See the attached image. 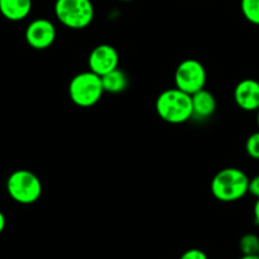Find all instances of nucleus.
<instances>
[{"label":"nucleus","mask_w":259,"mask_h":259,"mask_svg":"<svg viewBox=\"0 0 259 259\" xmlns=\"http://www.w3.org/2000/svg\"><path fill=\"white\" fill-rule=\"evenodd\" d=\"M244 18L254 26H259V0H240Z\"/></svg>","instance_id":"13"},{"label":"nucleus","mask_w":259,"mask_h":259,"mask_svg":"<svg viewBox=\"0 0 259 259\" xmlns=\"http://www.w3.org/2000/svg\"><path fill=\"white\" fill-rule=\"evenodd\" d=\"M258 255H259V251H258Z\"/></svg>","instance_id":"23"},{"label":"nucleus","mask_w":259,"mask_h":259,"mask_svg":"<svg viewBox=\"0 0 259 259\" xmlns=\"http://www.w3.org/2000/svg\"><path fill=\"white\" fill-rule=\"evenodd\" d=\"M253 213H254V221H255L256 225H259V198H256L255 203H254Z\"/></svg>","instance_id":"18"},{"label":"nucleus","mask_w":259,"mask_h":259,"mask_svg":"<svg viewBox=\"0 0 259 259\" xmlns=\"http://www.w3.org/2000/svg\"><path fill=\"white\" fill-rule=\"evenodd\" d=\"M155 111L166 123L181 124L192 118V97L178 88L165 89L156 98Z\"/></svg>","instance_id":"2"},{"label":"nucleus","mask_w":259,"mask_h":259,"mask_svg":"<svg viewBox=\"0 0 259 259\" xmlns=\"http://www.w3.org/2000/svg\"><path fill=\"white\" fill-rule=\"evenodd\" d=\"M248 193H250L253 197L259 198V174L249 179V187H248Z\"/></svg>","instance_id":"17"},{"label":"nucleus","mask_w":259,"mask_h":259,"mask_svg":"<svg viewBox=\"0 0 259 259\" xmlns=\"http://www.w3.org/2000/svg\"><path fill=\"white\" fill-rule=\"evenodd\" d=\"M256 124H258V128H259V109L256 111Z\"/></svg>","instance_id":"21"},{"label":"nucleus","mask_w":259,"mask_h":259,"mask_svg":"<svg viewBox=\"0 0 259 259\" xmlns=\"http://www.w3.org/2000/svg\"><path fill=\"white\" fill-rule=\"evenodd\" d=\"M192 117L198 119H207L215 113L216 99L207 89L192 94Z\"/></svg>","instance_id":"10"},{"label":"nucleus","mask_w":259,"mask_h":259,"mask_svg":"<svg viewBox=\"0 0 259 259\" xmlns=\"http://www.w3.org/2000/svg\"><path fill=\"white\" fill-rule=\"evenodd\" d=\"M249 177L239 168H224L211 181V193L221 202H235L248 193Z\"/></svg>","instance_id":"1"},{"label":"nucleus","mask_w":259,"mask_h":259,"mask_svg":"<svg viewBox=\"0 0 259 259\" xmlns=\"http://www.w3.org/2000/svg\"><path fill=\"white\" fill-rule=\"evenodd\" d=\"M7 191L12 200L17 203L32 205L41 198L42 183L33 171L18 169L8 177Z\"/></svg>","instance_id":"5"},{"label":"nucleus","mask_w":259,"mask_h":259,"mask_svg":"<svg viewBox=\"0 0 259 259\" xmlns=\"http://www.w3.org/2000/svg\"><path fill=\"white\" fill-rule=\"evenodd\" d=\"M56 27L51 21L46 18H37L27 26L26 41L32 49L46 50L52 46L56 39Z\"/></svg>","instance_id":"7"},{"label":"nucleus","mask_w":259,"mask_h":259,"mask_svg":"<svg viewBox=\"0 0 259 259\" xmlns=\"http://www.w3.org/2000/svg\"><path fill=\"white\" fill-rule=\"evenodd\" d=\"M101 78L104 93L118 94L128 88V76H127V74L124 73L123 70H121L119 68L114 69L113 71L101 76Z\"/></svg>","instance_id":"12"},{"label":"nucleus","mask_w":259,"mask_h":259,"mask_svg":"<svg viewBox=\"0 0 259 259\" xmlns=\"http://www.w3.org/2000/svg\"><path fill=\"white\" fill-rule=\"evenodd\" d=\"M119 2H131V0H119Z\"/></svg>","instance_id":"22"},{"label":"nucleus","mask_w":259,"mask_h":259,"mask_svg":"<svg viewBox=\"0 0 259 259\" xmlns=\"http://www.w3.org/2000/svg\"><path fill=\"white\" fill-rule=\"evenodd\" d=\"M245 151L251 159L259 160V131L251 134L245 143Z\"/></svg>","instance_id":"15"},{"label":"nucleus","mask_w":259,"mask_h":259,"mask_svg":"<svg viewBox=\"0 0 259 259\" xmlns=\"http://www.w3.org/2000/svg\"><path fill=\"white\" fill-rule=\"evenodd\" d=\"M103 93L102 78L91 70L76 74L69 83V97L74 104L81 108L96 106Z\"/></svg>","instance_id":"3"},{"label":"nucleus","mask_w":259,"mask_h":259,"mask_svg":"<svg viewBox=\"0 0 259 259\" xmlns=\"http://www.w3.org/2000/svg\"><path fill=\"white\" fill-rule=\"evenodd\" d=\"M239 249L243 255H253L259 251V236L253 233L244 234L239 240Z\"/></svg>","instance_id":"14"},{"label":"nucleus","mask_w":259,"mask_h":259,"mask_svg":"<svg viewBox=\"0 0 259 259\" xmlns=\"http://www.w3.org/2000/svg\"><path fill=\"white\" fill-rule=\"evenodd\" d=\"M119 55L113 46L107 44L98 45L91 51L88 57V66L92 73L99 76L111 73L118 68Z\"/></svg>","instance_id":"8"},{"label":"nucleus","mask_w":259,"mask_h":259,"mask_svg":"<svg viewBox=\"0 0 259 259\" xmlns=\"http://www.w3.org/2000/svg\"><path fill=\"white\" fill-rule=\"evenodd\" d=\"M179 259H208L207 254L198 248H191L184 251Z\"/></svg>","instance_id":"16"},{"label":"nucleus","mask_w":259,"mask_h":259,"mask_svg":"<svg viewBox=\"0 0 259 259\" xmlns=\"http://www.w3.org/2000/svg\"><path fill=\"white\" fill-rule=\"evenodd\" d=\"M32 0H0V14L12 22L26 19L32 11Z\"/></svg>","instance_id":"11"},{"label":"nucleus","mask_w":259,"mask_h":259,"mask_svg":"<svg viewBox=\"0 0 259 259\" xmlns=\"http://www.w3.org/2000/svg\"><path fill=\"white\" fill-rule=\"evenodd\" d=\"M6 225H7L6 216H4V213L0 211V234L4 231V229H6Z\"/></svg>","instance_id":"19"},{"label":"nucleus","mask_w":259,"mask_h":259,"mask_svg":"<svg viewBox=\"0 0 259 259\" xmlns=\"http://www.w3.org/2000/svg\"><path fill=\"white\" fill-rule=\"evenodd\" d=\"M54 11L60 23L70 29L87 28L94 19L92 0H56Z\"/></svg>","instance_id":"4"},{"label":"nucleus","mask_w":259,"mask_h":259,"mask_svg":"<svg viewBox=\"0 0 259 259\" xmlns=\"http://www.w3.org/2000/svg\"><path fill=\"white\" fill-rule=\"evenodd\" d=\"M239 259H259L258 254H253V255H241Z\"/></svg>","instance_id":"20"},{"label":"nucleus","mask_w":259,"mask_h":259,"mask_svg":"<svg viewBox=\"0 0 259 259\" xmlns=\"http://www.w3.org/2000/svg\"><path fill=\"white\" fill-rule=\"evenodd\" d=\"M207 73L202 62L196 59H186L177 66L174 73L176 88L184 93L192 94L205 89Z\"/></svg>","instance_id":"6"},{"label":"nucleus","mask_w":259,"mask_h":259,"mask_svg":"<svg viewBox=\"0 0 259 259\" xmlns=\"http://www.w3.org/2000/svg\"><path fill=\"white\" fill-rule=\"evenodd\" d=\"M234 101L236 106L245 112L259 109V81L255 79H243L234 89Z\"/></svg>","instance_id":"9"}]
</instances>
